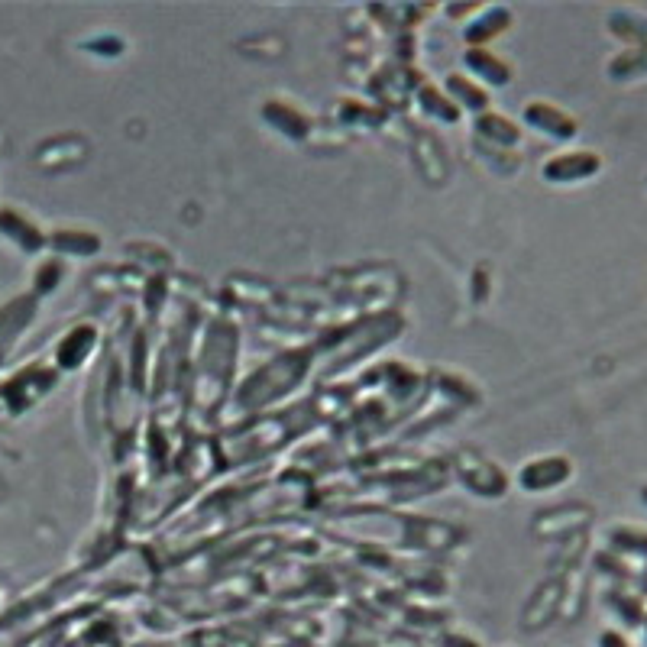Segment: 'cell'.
Returning <instances> with one entry per match:
<instances>
[{
    "label": "cell",
    "mask_w": 647,
    "mask_h": 647,
    "mask_svg": "<svg viewBox=\"0 0 647 647\" xmlns=\"http://www.w3.org/2000/svg\"><path fill=\"white\" fill-rule=\"evenodd\" d=\"M602 159L596 153H567L557 156L544 165V175L550 182H583V178H593L599 172Z\"/></svg>",
    "instance_id": "obj_1"
},
{
    "label": "cell",
    "mask_w": 647,
    "mask_h": 647,
    "mask_svg": "<svg viewBox=\"0 0 647 647\" xmlns=\"http://www.w3.org/2000/svg\"><path fill=\"white\" fill-rule=\"evenodd\" d=\"M570 460H563V457H550V460H538V463H531L528 470H525V486L528 489H554L560 486L563 479L570 476Z\"/></svg>",
    "instance_id": "obj_2"
},
{
    "label": "cell",
    "mask_w": 647,
    "mask_h": 647,
    "mask_svg": "<svg viewBox=\"0 0 647 647\" xmlns=\"http://www.w3.org/2000/svg\"><path fill=\"white\" fill-rule=\"evenodd\" d=\"M525 117L538 130L554 133V136H560V140H570V136H576V120L563 114V110L550 107V104H531Z\"/></svg>",
    "instance_id": "obj_3"
},
{
    "label": "cell",
    "mask_w": 647,
    "mask_h": 647,
    "mask_svg": "<svg viewBox=\"0 0 647 647\" xmlns=\"http://www.w3.org/2000/svg\"><path fill=\"white\" fill-rule=\"evenodd\" d=\"M605 599H609L612 612H615L618 618H622V622H625L628 628H641V625H644L647 609H644V602H641L638 596H628V593H609Z\"/></svg>",
    "instance_id": "obj_4"
},
{
    "label": "cell",
    "mask_w": 647,
    "mask_h": 647,
    "mask_svg": "<svg viewBox=\"0 0 647 647\" xmlns=\"http://www.w3.org/2000/svg\"><path fill=\"white\" fill-rule=\"evenodd\" d=\"M609 544L615 550H622V554L647 560V531H641V528H612Z\"/></svg>",
    "instance_id": "obj_5"
},
{
    "label": "cell",
    "mask_w": 647,
    "mask_h": 647,
    "mask_svg": "<svg viewBox=\"0 0 647 647\" xmlns=\"http://www.w3.org/2000/svg\"><path fill=\"white\" fill-rule=\"evenodd\" d=\"M599 570L612 573L615 580H631V570L625 567V563H618L615 554H599Z\"/></svg>",
    "instance_id": "obj_6"
},
{
    "label": "cell",
    "mask_w": 647,
    "mask_h": 647,
    "mask_svg": "<svg viewBox=\"0 0 647 647\" xmlns=\"http://www.w3.org/2000/svg\"><path fill=\"white\" fill-rule=\"evenodd\" d=\"M599 647H631V641L622 635V631H602Z\"/></svg>",
    "instance_id": "obj_7"
},
{
    "label": "cell",
    "mask_w": 647,
    "mask_h": 647,
    "mask_svg": "<svg viewBox=\"0 0 647 647\" xmlns=\"http://www.w3.org/2000/svg\"><path fill=\"white\" fill-rule=\"evenodd\" d=\"M641 628H644V647H647V615H644V625Z\"/></svg>",
    "instance_id": "obj_8"
},
{
    "label": "cell",
    "mask_w": 647,
    "mask_h": 647,
    "mask_svg": "<svg viewBox=\"0 0 647 647\" xmlns=\"http://www.w3.org/2000/svg\"><path fill=\"white\" fill-rule=\"evenodd\" d=\"M641 499H644V502H647V486H644V489H641Z\"/></svg>",
    "instance_id": "obj_9"
}]
</instances>
